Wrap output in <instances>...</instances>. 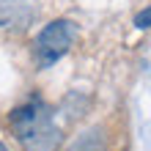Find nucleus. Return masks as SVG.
Listing matches in <instances>:
<instances>
[{"mask_svg":"<svg viewBox=\"0 0 151 151\" xmlns=\"http://www.w3.org/2000/svg\"><path fill=\"white\" fill-rule=\"evenodd\" d=\"M72 151H102V132H99V129L85 132V135L74 143Z\"/></svg>","mask_w":151,"mask_h":151,"instance_id":"20e7f679","label":"nucleus"},{"mask_svg":"<svg viewBox=\"0 0 151 151\" xmlns=\"http://www.w3.org/2000/svg\"><path fill=\"white\" fill-rule=\"evenodd\" d=\"M77 41V25L72 19H55L50 25H44L41 33L33 41V52H36V63L41 69L52 66L55 60H60L72 50V44Z\"/></svg>","mask_w":151,"mask_h":151,"instance_id":"f03ea898","label":"nucleus"},{"mask_svg":"<svg viewBox=\"0 0 151 151\" xmlns=\"http://www.w3.org/2000/svg\"><path fill=\"white\" fill-rule=\"evenodd\" d=\"M0 151H8V148H6V146H3V143H0Z\"/></svg>","mask_w":151,"mask_h":151,"instance_id":"423d86ee","label":"nucleus"},{"mask_svg":"<svg viewBox=\"0 0 151 151\" xmlns=\"http://www.w3.org/2000/svg\"><path fill=\"white\" fill-rule=\"evenodd\" d=\"M39 17V0H0V28L28 30Z\"/></svg>","mask_w":151,"mask_h":151,"instance_id":"7ed1b4c3","label":"nucleus"},{"mask_svg":"<svg viewBox=\"0 0 151 151\" xmlns=\"http://www.w3.org/2000/svg\"><path fill=\"white\" fill-rule=\"evenodd\" d=\"M135 28H140V30L151 28V6H148V8H143V11L135 17Z\"/></svg>","mask_w":151,"mask_h":151,"instance_id":"39448f33","label":"nucleus"},{"mask_svg":"<svg viewBox=\"0 0 151 151\" xmlns=\"http://www.w3.org/2000/svg\"><path fill=\"white\" fill-rule=\"evenodd\" d=\"M11 129L25 151H55L63 140L50 104H44L41 99H30L28 104L17 107L11 113Z\"/></svg>","mask_w":151,"mask_h":151,"instance_id":"f257e3e1","label":"nucleus"}]
</instances>
